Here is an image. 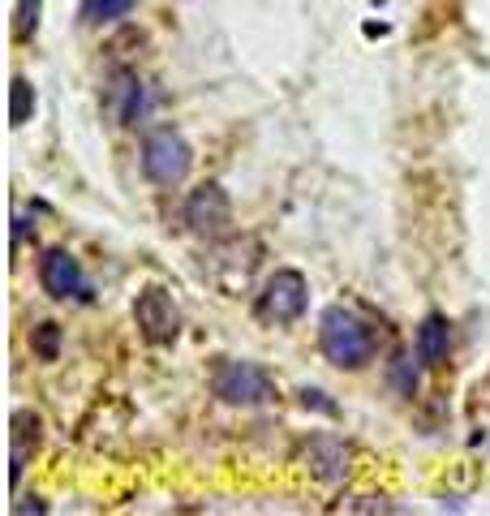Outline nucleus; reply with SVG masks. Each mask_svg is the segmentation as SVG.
I'll return each instance as SVG.
<instances>
[{"mask_svg": "<svg viewBox=\"0 0 490 516\" xmlns=\"http://www.w3.org/2000/svg\"><path fill=\"white\" fill-rule=\"evenodd\" d=\"M319 340L331 366L340 370H362L374 357V332L370 323L349 306H327L319 319Z\"/></svg>", "mask_w": 490, "mask_h": 516, "instance_id": "nucleus-1", "label": "nucleus"}, {"mask_svg": "<svg viewBox=\"0 0 490 516\" xmlns=\"http://www.w3.org/2000/svg\"><path fill=\"white\" fill-rule=\"evenodd\" d=\"M194 168V147L185 142L177 129H155L142 142V172L155 185H181Z\"/></svg>", "mask_w": 490, "mask_h": 516, "instance_id": "nucleus-2", "label": "nucleus"}, {"mask_svg": "<svg viewBox=\"0 0 490 516\" xmlns=\"http://www.w3.org/2000/svg\"><path fill=\"white\" fill-rule=\"evenodd\" d=\"M306 301H310V284L301 271L284 267L276 271L267 284H263V297H258V314L267 323H297L306 314Z\"/></svg>", "mask_w": 490, "mask_h": 516, "instance_id": "nucleus-3", "label": "nucleus"}, {"mask_svg": "<svg viewBox=\"0 0 490 516\" xmlns=\"http://www.w3.org/2000/svg\"><path fill=\"white\" fill-rule=\"evenodd\" d=\"M215 396L224 400V405H267V400H276V387H271V379L258 370L254 362H224L220 370H215Z\"/></svg>", "mask_w": 490, "mask_h": 516, "instance_id": "nucleus-4", "label": "nucleus"}, {"mask_svg": "<svg viewBox=\"0 0 490 516\" xmlns=\"http://www.w3.org/2000/svg\"><path fill=\"white\" fill-rule=\"evenodd\" d=\"M134 319H138V332L147 344H172L181 336V310H177V301H172V293H164L160 284L138 293Z\"/></svg>", "mask_w": 490, "mask_h": 516, "instance_id": "nucleus-5", "label": "nucleus"}, {"mask_svg": "<svg viewBox=\"0 0 490 516\" xmlns=\"http://www.w3.org/2000/svg\"><path fill=\"white\" fill-rule=\"evenodd\" d=\"M39 284L56 301H91V280L82 263L69 250H43L39 258Z\"/></svg>", "mask_w": 490, "mask_h": 516, "instance_id": "nucleus-6", "label": "nucleus"}, {"mask_svg": "<svg viewBox=\"0 0 490 516\" xmlns=\"http://www.w3.org/2000/svg\"><path fill=\"white\" fill-rule=\"evenodd\" d=\"M185 224L203 237L228 233V224H233V198H228L220 181H203L198 190H190V198H185Z\"/></svg>", "mask_w": 490, "mask_h": 516, "instance_id": "nucleus-7", "label": "nucleus"}, {"mask_svg": "<svg viewBox=\"0 0 490 516\" xmlns=\"http://www.w3.org/2000/svg\"><path fill=\"white\" fill-rule=\"evenodd\" d=\"M306 461H310L314 478H323V482L349 478V448H344V439H336V435H314L306 448Z\"/></svg>", "mask_w": 490, "mask_h": 516, "instance_id": "nucleus-8", "label": "nucleus"}, {"mask_svg": "<svg viewBox=\"0 0 490 516\" xmlns=\"http://www.w3.org/2000/svg\"><path fill=\"white\" fill-rule=\"evenodd\" d=\"M13 430H9V443H13V456H9V478H13V486L22 482V473H26V461L35 456V448H39V418L31 409H18L13 413V422H9Z\"/></svg>", "mask_w": 490, "mask_h": 516, "instance_id": "nucleus-9", "label": "nucleus"}, {"mask_svg": "<svg viewBox=\"0 0 490 516\" xmlns=\"http://www.w3.org/2000/svg\"><path fill=\"white\" fill-rule=\"evenodd\" d=\"M448 349H452V323L443 314H426L422 327H417V357L426 366H443L448 362Z\"/></svg>", "mask_w": 490, "mask_h": 516, "instance_id": "nucleus-10", "label": "nucleus"}, {"mask_svg": "<svg viewBox=\"0 0 490 516\" xmlns=\"http://www.w3.org/2000/svg\"><path fill=\"white\" fill-rule=\"evenodd\" d=\"M134 5H138V0H91V5H86V22H91V26L121 22V18L134 13Z\"/></svg>", "mask_w": 490, "mask_h": 516, "instance_id": "nucleus-11", "label": "nucleus"}, {"mask_svg": "<svg viewBox=\"0 0 490 516\" xmlns=\"http://www.w3.org/2000/svg\"><path fill=\"white\" fill-rule=\"evenodd\" d=\"M31 349L39 362H56L61 357V323H39L31 332Z\"/></svg>", "mask_w": 490, "mask_h": 516, "instance_id": "nucleus-12", "label": "nucleus"}, {"mask_svg": "<svg viewBox=\"0 0 490 516\" xmlns=\"http://www.w3.org/2000/svg\"><path fill=\"white\" fill-rule=\"evenodd\" d=\"M35 99H31V82L26 78H13V104H9V121L13 125H26V117H31Z\"/></svg>", "mask_w": 490, "mask_h": 516, "instance_id": "nucleus-13", "label": "nucleus"}, {"mask_svg": "<svg viewBox=\"0 0 490 516\" xmlns=\"http://www.w3.org/2000/svg\"><path fill=\"white\" fill-rule=\"evenodd\" d=\"M417 362H422V357H417ZM417 362H413V353H405V357H396V366H392V379H396V387L405 396H413L417 383H422V375H417Z\"/></svg>", "mask_w": 490, "mask_h": 516, "instance_id": "nucleus-14", "label": "nucleus"}, {"mask_svg": "<svg viewBox=\"0 0 490 516\" xmlns=\"http://www.w3.org/2000/svg\"><path fill=\"white\" fill-rule=\"evenodd\" d=\"M39 9H43V0H18V22H13V35L31 39L39 31Z\"/></svg>", "mask_w": 490, "mask_h": 516, "instance_id": "nucleus-15", "label": "nucleus"}, {"mask_svg": "<svg viewBox=\"0 0 490 516\" xmlns=\"http://www.w3.org/2000/svg\"><path fill=\"white\" fill-rule=\"evenodd\" d=\"M301 400H306V409L314 405V409H323V413H336V405H331V400H323V392H310V387L301 392Z\"/></svg>", "mask_w": 490, "mask_h": 516, "instance_id": "nucleus-16", "label": "nucleus"}]
</instances>
